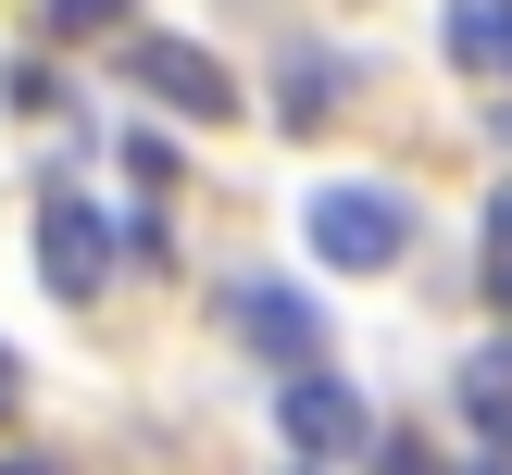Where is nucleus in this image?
<instances>
[{
	"instance_id": "9",
	"label": "nucleus",
	"mask_w": 512,
	"mask_h": 475,
	"mask_svg": "<svg viewBox=\"0 0 512 475\" xmlns=\"http://www.w3.org/2000/svg\"><path fill=\"white\" fill-rule=\"evenodd\" d=\"M475 275H488V300L512 313V188L488 200V238H475Z\"/></svg>"
},
{
	"instance_id": "8",
	"label": "nucleus",
	"mask_w": 512,
	"mask_h": 475,
	"mask_svg": "<svg viewBox=\"0 0 512 475\" xmlns=\"http://www.w3.org/2000/svg\"><path fill=\"white\" fill-rule=\"evenodd\" d=\"M325 100H338V63H325V50H288V100H275V113H288V125H325Z\"/></svg>"
},
{
	"instance_id": "13",
	"label": "nucleus",
	"mask_w": 512,
	"mask_h": 475,
	"mask_svg": "<svg viewBox=\"0 0 512 475\" xmlns=\"http://www.w3.org/2000/svg\"><path fill=\"white\" fill-rule=\"evenodd\" d=\"M13 413H25V363L0 350V425H13Z\"/></svg>"
},
{
	"instance_id": "6",
	"label": "nucleus",
	"mask_w": 512,
	"mask_h": 475,
	"mask_svg": "<svg viewBox=\"0 0 512 475\" xmlns=\"http://www.w3.org/2000/svg\"><path fill=\"white\" fill-rule=\"evenodd\" d=\"M438 50L463 75H500V88H512V0H450V13H438Z\"/></svg>"
},
{
	"instance_id": "4",
	"label": "nucleus",
	"mask_w": 512,
	"mask_h": 475,
	"mask_svg": "<svg viewBox=\"0 0 512 475\" xmlns=\"http://www.w3.org/2000/svg\"><path fill=\"white\" fill-rule=\"evenodd\" d=\"M125 75H138V100H163L175 125H238V75L200 38H125Z\"/></svg>"
},
{
	"instance_id": "3",
	"label": "nucleus",
	"mask_w": 512,
	"mask_h": 475,
	"mask_svg": "<svg viewBox=\"0 0 512 475\" xmlns=\"http://www.w3.org/2000/svg\"><path fill=\"white\" fill-rule=\"evenodd\" d=\"M113 275H125V225H100L75 188H50L38 200V288L50 300H100Z\"/></svg>"
},
{
	"instance_id": "2",
	"label": "nucleus",
	"mask_w": 512,
	"mask_h": 475,
	"mask_svg": "<svg viewBox=\"0 0 512 475\" xmlns=\"http://www.w3.org/2000/svg\"><path fill=\"white\" fill-rule=\"evenodd\" d=\"M275 438H288L300 463H363L375 450V400L350 388L338 363H288L275 375Z\"/></svg>"
},
{
	"instance_id": "11",
	"label": "nucleus",
	"mask_w": 512,
	"mask_h": 475,
	"mask_svg": "<svg viewBox=\"0 0 512 475\" xmlns=\"http://www.w3.org/2000/svg\"><path fill=\"white\" fill-rule=\"evenodd\" d=\"M138 0H50V38H113Z\"/></svg>"
},
{
	"instance_id": "12",
	"label": "nucleus",
	"mask_w": 512,
	"mask_h": 475,
	"mask_svg": "<svg viewBox=\"0 0 512 475\" xmlns=\"http://www.w3.org/2000/svg\"><path fill=\"white\" fill-rule=\"evenodd\" d=\"M13 113H63V75H50V63H13Z\"/></svg>"
},
{
	"instance_id": "10",
	"label": "nucleus",
	"mask_w": 512,
	"mask_h": 475,
	"mask_svg": "<svg viewBox=\"0 0 512 475\" xmlns=\"http://www.w3.org/2000/svg\"><path fill=\"white\" fill-rule=\"evenodd\" d=\"M125 175H138V188L163 200V188H175L188 163H175V138H163V125H125Z\"/></svg>"
},
{
	"instance_id": "1",
	"label": "nucleus",
	"mask_w": 512,
	"mask_h": 475,
	"mask_svg": "<svg viewBox=\"0 0 512 475\" xmlns=\"http://www.w3.org/2000/svg\"><path fill=\"white\" fill-rule=\"evenodd\" d=\"M300 238H313V263H338V275H388L400 250H413V200L375 188V175H338V188H313Z\"/></svg>"
},
{
	"instance_id": "7",
	"label": "nucleus",
	"mask_w": 512,
	"mask_h": 475,
	"mask_svg": "<svg viewBox=\"0 0 512 475\" xmlns=\"http://www.w3.org/2000/svg\"><path fill=\"white\" fill-rule=\"evenodd\" d=\"M463 425H475V438H488L500 463H512V338H488V350L463 363Z\"/></svg>"
},
{
	"instance_id": "5",
	"label": "nucleus",
	"mask_w": 512,
	"mask_h": 475,
	"mask_svg": "<svg viewBox=\"0 0 512 475\" xmlns=\"http://www.w3.org/2000/svg\"><path fill=\"white\" fill-rule=\"evenodd\" d=\"M225 325H238L275 375H288V363H325V300L288 288V275H238V288H225Z\"/></svg>"
}]
</instances>
